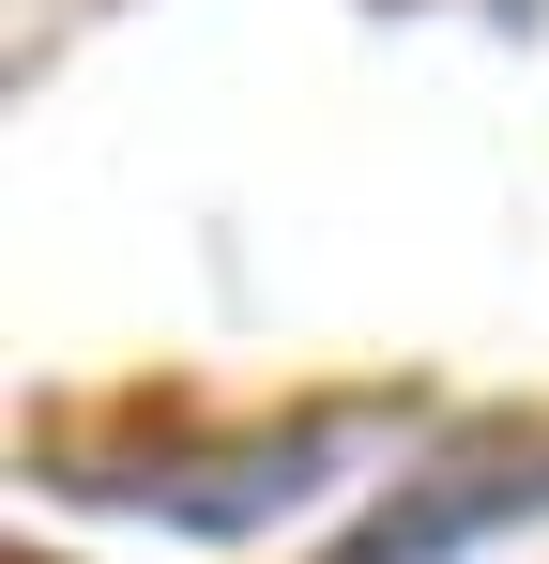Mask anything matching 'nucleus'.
<instances>
[{
  "instance_id": "1",
  "label": "nucleus",
  "mask_w": 549,
  "mask_h": 564,
  "mask_svg": "<svg viewBox=\"0 0 549 564\" xmlns=\"http://www.w3.org/2000/svg\"><path fill=\"white\" fill-rule=\"evenodd\" d=\"M519 503H549V443H504L488 473H458V458H443L412 503H397V519H366V550H352V564H443V550H473L488 519H519Z\"/></svg>"
}]
</instances>
